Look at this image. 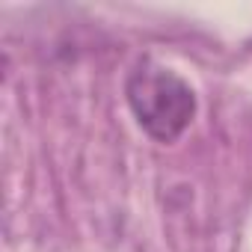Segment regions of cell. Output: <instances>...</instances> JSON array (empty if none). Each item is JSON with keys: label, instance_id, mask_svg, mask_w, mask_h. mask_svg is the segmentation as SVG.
<instances>
[{"label": "cell", "instance_id": "cell-1", "mask_svg": "<svg viewBox=\"0 0 252 252\" xmlns=\"http://www.w3.org/2000/svg\"><path fill=\"white\" fill-rule=\"evenodd\" d=\"M125 98L137 125L155 143H175L196 116L193 86L149 57L140 60L125 80Z\"/></svg>", "mask_w": 252, "mask_h": 252}]
</instances>
